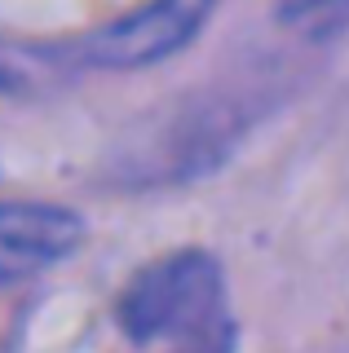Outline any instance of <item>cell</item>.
Segmentation results:
<instances>
[{"mask_svg": "<svg viewBox=\"0 0 349 353\" xmlns=\"http://www.w3.org/2000/svg\"><path fill=\"white\" fill-rule=\"evenodd\" d=\"M119 327L137 345H168V353H235V318L217 256L181 248L141 265L119 296Z\"/></svg>", "mask_w": 349, "mask_h": 353, "instance_id": "cell-1", "label": "cell"}, {"mask_svg": "<svg viewBox=\"0 0 349 353\" xmlns=\"http://www.w3.org/2000/svg\"><path fill=\"white\" fill-rule=\"evenodd\" d=\"M217 0H146V5L119 14L80 40V58L102 71H141L155 66L203 31Z\"/></svg>", "mask_w": 349, "mask_h": 353, "instance_id": "cell-2", "label": "cell"}, {"mask_svg": "<svg viewBox=\"0 0 349 353\" xmlns=\"http://www.w3.org/2000/svg\"><path fill=\"white\" fill-rule=\"evenodd\" d=\"M80 239L84 221L71 208L31 203V199L0 203V292L67 261L80 248Z\"/></svg>", "mask_w": 349, "mask_h": 353, "instance_id": "cell-3", "label": "cell"}, {"mask_svg": "<svg viewBox=\"0 0 349 353\" xmlns=\"http://www.w3.org/2000/svg\"><path fill=\"white\" fill-rule=\"evenodd\" d=\"M279 22L301 40H332L349 27V0H275Z\"/></svg>", "mask_w": 349, "mask_h": 353, "instance_id": "cell-4", "label": "cell"}]
</instances>
